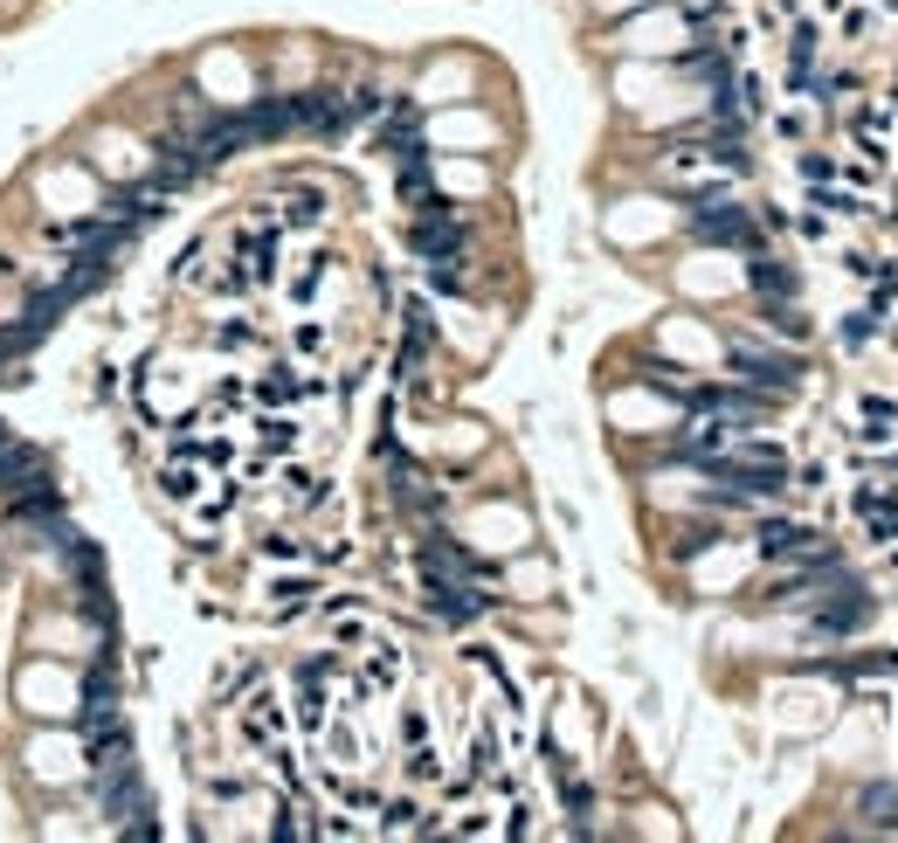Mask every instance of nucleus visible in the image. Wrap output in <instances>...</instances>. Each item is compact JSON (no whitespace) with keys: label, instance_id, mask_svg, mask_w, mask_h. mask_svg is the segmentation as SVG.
Returning <instances> with one entry per match:
<instances>
[{"label":"nucleus","instance_id":"nucleus-7","mask_svg":"<svg viewBox=\"0 0 898 843\" xmlns=\"http://www.w3.org/2000/svg\"><path fill=\"white\" fill-rule=\"evenodd\" d=\"M166 498H201V471L174 463V471H166Z\"/></svg>","mask_w":898,"mask_h":843},{"label":"nucleus","instance_id":"nucleus-6","mask_svg":"<svg viewBox=\"0 0 898 843\" xmlns=\"http://www.w3.org/2000/svg\"><path fill=\"white\" fill-rule=\"evenodd\" d=\"M84 712H118V678L104 664H90V678H84Z\"/></svg>","mask_w":898,"mask_h":843},{"label":"nucleus","instance_id":"nucleus-10","mask_svg":"<svg viewBox=\"0 0 898 843\" xmlns=\"http://www.w3.org/2000/svg\"><path fill=\"white\" fill-rule=\"evenodd\" d=\"M0 443H8V429H0Z\"/></svg>","mask_w":898,"mask_h":843},{"label":"nucleus","instance_id":"nucleus-3","mask_svg":"<svg viewBox=\"0 0 898 843\" xmlns=\"http://www.w3.org/2000/svg\"><path fill=\"white\" fill-rule=\"evenodd\" d=\"M408 242H415V256H428V264H449V256L463 250V221L436 208V215H415V229H408Z\"/></svg>","mask_w":898,"mask_h":843},{"label":"nucleus","instance_id":"nucleus-8","mask_svg":"<svg viewBox=\"0 0 898 843\" xmlns=\"http://www.w3.org/2000/svg\"><path fill=\"white\" fill-rule=\"evenodd\" d=\"M297 387H305V381H291V373H284V367H277V373H270V381H264V387H256V395H264V401H291V395H297Z\"/></svg>","mask_w":898,"mask_h":843},{"label":"nucleus","instance_id":"nucleus-1","mask_svg":"<svg viewBox=\"0 0 898 843\" xmlns=\"http://www.w3.org/2000/svg\"><path fill=\"white\" fill-rule=\"evenodd\" d=\"M733 367H740V381L746 387H760V395H795V381H801V367L795 360H781V353H754V346H740L733 353Z\"/></svg>","mask_w":898,"mask_h":843},{"label":"nucleus","instance_id":"nucleus-4","mask_svg":"<svg viewBox=\"0 0 898 843\" xmlns=\"http://www.w3.org/2000/svg\"><path fill=\"white\" fill-rule=\"evenodd\" d=\"M760 553H767V560L816 553V533H809V526H788V519H767V526H760Z\"/></svg>","mask_w":898,"mask_h":843},{"label":"nucleus","instance_id":"nucleus-2","mask_svg":"<svg viewBox=\"0 0 898 843\" xmlns=\"http://www.w3.org/2000/svg\"><path fill=\"white\" fill-rule=\"evenodd\" d=\"M691 229L705 242H746L754 235V215L733 208V201H719V194H705V201H691Z\"/></svg>","mask_w":898,"mask_h":843},{"label":"nucleus","instance_id":"nucleus-5","mask_svg":"<svg viewBox=\"0 0 898 843\" xmlns=\"http://www.w3.org/2000/svg\"><path fill=\"white\" fill-rule=\"evenodd\" d=\"M746 277H754V291H760V297H774V305H781V297H795V277L781 270L774 256H754V270H746Z\"/></svg>","mask_w":898,"mask_h":843},{"label":"nucleus","instance_id":"nucleus-9","mask_svg":"<svg viewBox=\"0 0 898 843\" xmlns=\"http://www.w3.org/2000/svg\"><path fill=\"white\" fill-rule=\"evenodd\" d=\"M264 443L270 449H291V422H264Z\"/></svg>","mask_w":898,"mask_h":843}]
</instances>
